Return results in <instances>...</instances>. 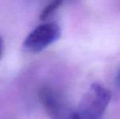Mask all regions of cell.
Returning a JSON list of instances; mask_svg holds the SVG:
<instances>
[{
    "label": "cell",
    "mask_w": 120,
    "mask_h": 119,
    "mask_svg": "<svg viewBox=\"0 0 120 119\" xmlns=\"http://www.w3.org/2000/svg\"><path fill=\"white\" fill-rule=\"evenodd\" d=\"M60 34V28L56 23L42 24L29 33L25 38L23 47L29 52L38 53L58 40Z\"/></svg>",
    "instance_id": "2"
},
{
    "label": "cell",
    "mask_w": 120,
    "mask_h": 119,
    "mask_svg": "<svg viewBox=\"0 0 120 119\" xmlns=\"http://www.w3.org/2000/svg\"><path fill=\"white\" fill-rule=\"evenodd\" d=\"M111 100V92L101 85L93 83L82 96L79 106L81 119H100Z\"/></svg>",
    "instance_id": "1"
},
{
    "label": "cell",
    "mask_w": 120,
    "mask_h": 119,
    "mask_svg": "<svg viewBox=\"0 0 120 119\" xmlns=\"http://www.w3.org/2000/svg\"><path fill=\"white\" fill-rule=\"evenodd\" d=\"M39 98L45 111L52 119H81L79 112L57 92L50 88H43Z\"/></svg>",
    "instance_id": "3"
},
{
    "label": "cell",
    "mask_w": 120,
    "mask_h": 119,
    "mask_svg": "<svg viewBox=\"0 0 120 119\" xmlns=\"http://www.w3.org/2000/svg\"><path fill=\"white\" fill-rule=\"evenodd\" d=\"M2 53H3V39L0 37V58L2 56Z\"/></svg>",
    "instance_id": "6"
},
{
    "label": "cell",
    "mask_w": 120,
    "mask_h": 119,
    "mask_svg": "<svg viewBox=\"0 0 120 119\" xmlns=\"http://www.w3.org/2000/svg\"><path fill=\"white\" fill-rule=\"evenodd\" d=\"M64 3V0H52L50 3L43 8L40 14V20L45 21L47 20L52 13H54Z\"/></svg>",
    "instance_id": "4"
},
{
    "label": "cell",
    "mask_w": 120,
    "mask_h": 119,
    "mask_svg": "<svg viewBox=\"0 0 120 119\" xmlns=\"http://www.w3.org/2000/svg\"><path fill=\"white\" fill-rule=\"evenodd\" d=\"M116 83H117V85L119 87H120V69L118 73V75H117V78H116Z\"/></svg>",
    "instance_id": "5"
}]
</instances>
